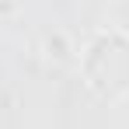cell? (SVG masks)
I'll return each instance as SVG.
<instances>
[{"label":"cell","instance_id":"cell-1","mask_svg":"<svg viewBox=\"0 0 129 129\" xmlns=\"http://www.w3.org/2000/svg\"><path fill=\"white\" fill-rule=\"evenodd\" d=\"M80 77L84 87L101 101L129 98V35L119 28L98 31L80 49Z\"/></svg>","mask_w":129,"mask_h":129}]
</instances>
